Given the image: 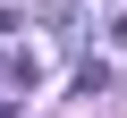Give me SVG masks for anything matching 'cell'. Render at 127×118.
Returning <instances> with one entry per match:
<instances>
[{
	"mask_svg": "<svg viewBox=\"0 0 127 118\" xmlns=\"http://www.w3.org/2000/svg\"><path fill=\"white\" fill-rule=\"evenodd\" d=\"M0 118H17V110H0Z\"/></svg>",
	"mask_w": 127,
	"mask_h": 118,
	"instance_id": "6da1fadb",
	"label": "cell"
}]
</instances>
